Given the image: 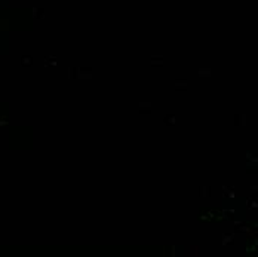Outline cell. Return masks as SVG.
Masks as SVG:
<instances>
[{"label": "cell", "instance_id": "6", "mask_svg": "<svg viewBox=\"0 0 258 257\" xmlns=\"http://www.w3.org/2000/svg\"><path fill=\"white\" fill-rule=\"evenodd\" d=\"M79 70L82 71V73H80V77H91V76H92V69H91V67H88V69L80 67Z\"/></svg>", "mask_w": 258, "mask_h": 257}, {"label": "cell", "instance_id": "1", "mask_svg": "<svg viewBox=\"0 0 258 257\" xmlns=\"http://www.w3.org/2000/svg\"><path fill=\"white\" fill-rule=\"evenodd\" d=\"M151 66L153 67H162L163 66V57L162 55H153L151 57Z\"/></svg>", "mask_w": 258, "mask_h": 257}, {"label": "cell", "instance_id": "2", "mask_svg": "<svg viewBox=\"0 0 258 257\" xmlns=\"http://www.w3.org/2000/svg\"><path fill=\"white\" fill-rule=\"evenodd\" d=\"M175 89L177 91H180V89L186 91L187 89V79H177L175 80Z\"/></svg>", "mask_w": 258, "mask_h": 257}, {"label": "cell", "instance_id": "3", "mask_svg": "<svg viewBox=\"0 0 258 257\" xmlns=\"http://www.w3.org/2000/svg\"><path fill=\"white\" fill-rule=\"evenodd\" d=\"M163 120H165V125H168V126H174V125L177 123V116H175V115H166Z\"/></svg>", "mask_w": 258, "mask_h": 257}, {"label": "cell", "instance_id": "4", "mask_svg": "<svg viewBox=\"0 0 258 257\" xmlns=\"http://www.w3.org/2000/svg\"><path fill=\"white\" fill-rule=\"evenodd\" d=\"M139 109H141V110H139L141 115H144V113L148 115V113L151 112V110H150V109H151V103H139Z\"/></svg>", "mask_w": 258, "mask_h": 257}, {"label": "cell", "instance_id": "10", "mask_svg": "<svg viewBox=\"0 0 258 257\" xmlns=\"http://www.w3.org/2000/svg\"><path fill=\"white\" fill-rule=\"evenodd\" d=\"M248 207H249V208H251V207L257 208V202H255V201H248Z\"/></svg>", "mask_w": 258, "mask_h": 257}, {"label": "cell", "instance_id": "9", "mask_svg": "<svg viewBox=\"0 0 258 257\" xmlns=\"http://www.w3.org/2000/svg\"><path fill=\"white\" fill-rule=\"evenodd\" d=\"M199 76H200V77H209V76H211V70L209 69H200L199 70Z\"/></svg>", "mask_w": 258, "mask_h": 257}, {"label": "cell", "instance_id": "5", "mask_svg": "<svg viewBox=\"0 0 258 257\" xmlns=\"http://www.w3.org/2000/svg\"><path fill=\"white\" fill-rule=\"evenodd\" d=\"M21 64H22L24 67H30V66L33 64V58H31L30 55H24V57L21 58Z\"/></svg>", "mask_w": 258, "mask_h": 257}, {"label": "cell", "instance_id": "7", "mask_svg": "<svg viewBox=\"0 0 258 257\" xmlns=\"http://www.w3.org/2000/svg\"><path fill=\"white\" fill-rule=\"evenodd\" d=\"M234 242V239H233V235L231 233H224V241H223V244L224 245H227V244H233Z\"/></svg>", "mask_w": 258, "mask_h": 257}, {"label": "cell", "instance_id": "8", "mask_svg": "<svg viewBox=\"0 0 258 257\" xmlns=\"http://www.w3.org/2000/svg\"><path fill=\"white\" fill-rule=\"evenodd\" d=\"M45 64L46 66H56L58 63H56V58L55 57H46L45 58Z\"/></svg>", "mask_w": 258, "mask_h": 257}]
</instances>
